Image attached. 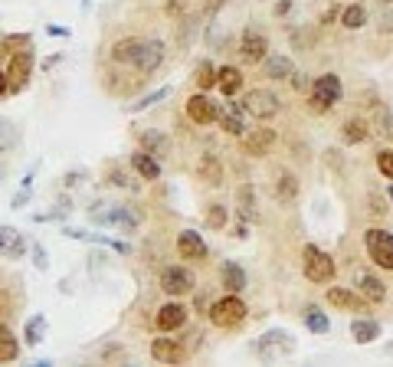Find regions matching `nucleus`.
Instances as JSON below:
<instances>
[{"instance_id":"22","label":"nucleus","mask_w":393,"mask_h":367,"mask_svg":"<svg viewBox=\"0 0 393 367\" xmlns=\"http://www.w3.org/2000/svg\"><path fill=\"white\" fill-rule=\"evenodd\" d=\"M217 85L223 89V95H236V92L243 89V76H240V69L223 66V69H220V79H217Z\"/></svg>"},{"instance_id":"16","label":"nucleus","mask_w":393,"mask_h":367,"mask_svg":"<svg viewBox=\"0 0 393 367\" xmlns=\"http://www.w3.org/2000/svg\"><path fill=\"white\" fill-rule=\"evenodd\" d=\"M131 164H135V171H138L144 181H158V177H161V164L154 161V154H151L148 148L135 151V154H131Z\"/></svg>"},{"instance_id":"39","label":"nucleus","mask_w":393,"mask_h":367,"mask_svg":"<svg viewBox=\"0 0 393 367\" xmlns=\"http://www.w3.org/2000/svg\"><path fill=\"white\" fill-rule=\"evenodd\" d=\"M190 7V0H167V13H184Z\"/></svg>"},{"instance_id":"14","label":"nucleus","mask_w":393,"mask_h":367,"mask_svg":"<svg viewBox=\"0 0 393 367\" xmlns=\"http://www.w3.org/2000/svg\"><path fill=\"white\" fill-rule=\"evenodd\" d=\"M177 252H181L184 259H203V256H207V243L200 240V233L184 229V233L177 236Z\"/></svg>"},{"instance_id":"40","label":"nucleus","mask_w":393,"mask_h":367,"mask_svg":"<svg viewBox=\"0 0 393 367\" xmlns=\"http://www.w3.org/2000/svg\"><path fill=\"white\" fill-rule=\"evenodd\" d=\"M108 184H118V187H125V174H122V171H112V174H108Z\"/></svg>"},{"instance_id":"13","label":"nucleus","mask_w":393,"mask_h":367,"mask_svg":"<svg viewBox=\"0 0 393 367\" xmlns=\"http://www.w3.org/2000/svg\"><path fill=\"white\" fill-rule=\"evenodd\" d=\"M184 321H187V309L177 305V302H167V305L158 309V328H161V332H177Z\"/></svg>"},{"instance_id":"35","label":"nucleus","mask_w":393,"mask_h":367,"mask_svg":"<svg viewBox=\"0 0 393 367\" xmlns=\"http://www.w3.org/2000/svg\"><path fill=\"white\" fill-rule=\"evenodd\" d=\"M43 332H47V321H43V318H30V321H26V341H30V344L40 341Z\"/></svg>"},{"instance_id":"26","label":"nucleus","mask_w":393,"mask_h":367,"mask_svg":"<svg viewBox=\"0 0 393 367\" xmlns=\"http://www.w3.org/2000/svg\"><path fill=\"white\" fill-rule=\"evenodd\" d=\"M138 46H141V40H122V43L112 46V59H115V63H135Z\"/></svg>"},{"instance_id":"44","label":"nucleus","mask_w":393,"mask_h":367,"mask_svg":"<svg viewBox=\"0 0 393 367\" xmlns=\"http://www.w3.org/2000/svg\"><path fill=\"white\" fill-rule=\"evenodd\" d=\"M387 3H393V0H387Z\"/></svg>"},{"instance_id":"9","label":"nucleus","mask_w":393,"mask_h":367,"mask_svg":"<svg viewBox=\"0 0 393 367\" xmlns=\"http://www.w3.org/2000/svg\"><path fill=\"white\" fill-rule=\"evenodd\" d=\"M187 115H190V122H196V125H210L217 118V105L210 102L207 95H190L187 99Z\"/></svg>"},{"instance_id":"31","label":"nucleus","mask_w":393,"mask_h":367,"mask_svg":"<svg viewBox=\"0 0 393 367\" xmlns=\"http://www.w3.org/2000/svg\"><path fill=\"white\" fill-rule=\"evenodd\" d=\"M305 325H308L315 334H328V328H331V325H328V318H324L318 309H308V311H305Z\"/></svg>"},{"instance_id":"42","label":"nucleus","mask_w":393,"mask_h":367,"mask_svg":"<svg viewBox=\"0 0 393 367\" xmlns=\"http://www.w3.org/2000/svg\"><path fill=\"white\" fill-rule=\"evenodd\" d=\"M335 17H337V10H328V13H324V17H321V23H324V26H328V23L335 20Z\"/></svg>"},{"instance_id":"3","label":"nucleus","mask_w":393,"mask_h":367,"mask_svg":"<svg viewBox=\"0 0 393 367\" xmlns=\"http://www.w3.org/2000/svg\"><path fill=\"white\" fill-rule=\"evenodd\" d=\"M243 318H246V305L236 295L220 298V302L210 305V321H213L217 328H233V325H240Z\"/></svg>"},{"instance_id":"6","label":"nucleus","mask_w":393,"mask_h":367,"mask_svg":"<svg viewBox=\"0 0 393 367\" xmlns=\"http://www.w3.org/2000/svg\"><path fill=\"white\" fill-rule=\"evenodd\" d=\"M240 105L246 108V115H253V118H262V122H266V118H272V115L278 112L276 92H269V89H253Z\"/></svg>"},{"instance_id":"2","label":"nucleus","mask_w":393,"mask_h":367,"mask_svg":"<svg viewBox=\"0 0 393 367\" xmlns=\"http://www.w3.org/2000/svg\"><path fill=\"white\" fill-rule=\"evenodd\" d=\"M30 69H33V53H30V49H20V53L7 63V72H3V95L24 89L26 79H30Z\"/></svg>"},{"instance_id":"32","label":"nucleus","mask_w":393,"mask_h":367,"mask_svg":"<svg viewBox=\"0 0 393 367\" xmlns=\"http://www.w3.org/2000/svg\"><path fill=\"white\" fill-rule=\"evenodd\" d=\"M141 141H144V148H148L154 158H164V154L171 151V145H167L161 135H141Z\"/></svg>"},{"instance_id":"17","label":"nucleus","mask_w":393,"mask_h":367,"mask_svg":"<svg viewBox=\"0 0 393 367\" xmlns=\"http://www.w3.org/2000/svg\"><path fill=\"white\" fill-rule=\"evenodd\" d=\"M328 305L347 309V311H360L364 309V298H360L358 292H347V288H328Z\"/></svg>"},{"instance_id":"43","label":"nucleus","mask_w":393,"mask_h":367,"mask_svg":"<svg viewBox=\"0 0 393 367\" xmlns=\"http://www.w3.org/2000/svg\"><path fill=\"white\" fill-rule=\"evenodd\" d=\"M387 351H390V354H393V344H387Z\"/></svg>"},{"instance_id":"36","label":"nucleus","mask_w":393,"mask_h":367,"mask_svg":"<svg viewBox=\"0 0 393 367\" xmlns=\"http://www.w3.org/2000/svg\"><path fill=\"white\" fill-rule=\"evenodd\" d=\"M240 210H243V217H253V204H256V197H253V187H240Z\"/></svg>"},{"instance_id":"15","label":"nucleus","mask_w":393,"mask_h":367,"mask_svg":"<svg viewBox=\"0 0 393 367\" xmlns=\"http://www.w3.org/2000/svg\"><path fill=\"white\" fill-rule=\"evenodd\" d=\"M266 49H269L266 36L246 33V36H243V43H240V59L253 66V63H259V59H266Z\"/></svg>"},{"instance_id":"19","label":"nucleus","mask_w":393,"mask_h":367,"mask_svg":"<svg viewBox=\"0 0 393 367\" xmlns=\"http://www.w3.org/2000/svg\"><path fill=\"white\" fill-rule=\"evenodd\" d=\"M246 108L243 105H240V108H233V105H226V108H223L220 112V125L226 128V131H230V135H243L246 131Z\"/></svg>"},{"instance_id":"20","label":"nucleus","mask_w":393,"mask_h":367,"mask_svg":"<svg viewBox=\"0 0 393 367\" xmlns=\"http://www.w3.org/2000/svg\"><path fill=\"white\" fill-rule=\"evenodd\" d=\"M351 334H354L358 344H370L374 338H381V325L370 318H358V321H351Z\"/></svg>"},{"instance_id":"7","label":"nucleus","mask_w":393,"mask_h":367,"mask_svg":"<svg viewBox=\"0 0 393 367\" xmlns=\"http://www.w3.org/2000/svg\"><path fill=\"white\" fill-rule=\"evenodd\" d=\"M161 59H164V46L158 43V40H141L138 56H135V63H131V66L148 76V72H154V69L161 66Z\"/></svg>"},{"instance_id":"1","label":"nucleus","mask_w":393,"mask_h":367,"mask_svg":"<svg viewBox=\"0 0 393 367\" xmlns=\"http://www.w3.org/2000/svg\"><path fill=\"white\" fill-rule=\"evenodd\" d=\"M312 108L315 112H328V108H335L337 102H341V79L337 76H318L315 79V85H312Z\"/></svg>"},{"instance_id":"25","label":"nucleus","mask_w":393,"mask_h":367,"mask_svg":"<svg viewBox=\"0 0 393 367\" xmlns=\"http://www.w3.org/2000/svg\"><path fill=\"white\" fill-rule=\"evenodd\" d=\"M358 282H360V292H364L367 302H383V295H387V292H383V282H377V279L367 272H360Z\"/></svg>"},{"instance_id":"23","label":"nucleus","mask_w":393,"mask_h":367,"mask_svg":"<svg viewBox=\"0 0 393 367\" xmlns=\"http://www.w3.org/2000/svg\"><path fill=\"white\" fill-rule=\"evenodd\" d=\"M341 135H344L347 145H360V141H367V125L360 118H347L341 125Z\"/></svg>"},{"instance_id":"21","label":"nucleus","mask_w":393,"mask_h":367,"mask_svg":"<svg viewBox=\"0 0 393 367\" xmlns=\"http://www.w3.org/2000/svg\"><path fill=\"white\" fill-rule=\"evenodd\" d=\"M108 223H115V227H122L125 233H135L138 229V223H141V217L131 210V206H118V210H112L108 213Z\"/></svg>"},{"instance_id":"24","label":"nucleus","mask_w":393,"mask_h":367,"mask_svg":"<svg viewBox=\"0 0 393 367\" xmlns=\"http://www.w3.org/2000/svg\"><path fill=\"white\" fill-rule=\"evenodd\" d=\"M223 286L230 288V292H243L246 288V272L236 263H226L223 266Z\"/></svg>"},{"instance_id":"10","label":"nucleus","mask_w":393,"mask_h":367,"mask_svg":"<svg viewBox=\"0 0 393 367\" xmlns=\"http://www.w3.org/2000/svg\"><path fill=\"white\" fill-rule=\"evenodd\" d=\"M292 348H295V341H292L285 332H269L266 338L259 341V354L269 361V357H276V354H289Z\"/></svg>"},{"instance_id":"11","label":"nucleus","mask_w":393,"mask_h":367,"mask_svg":"<svg viewBox=\"0 0 393 367\" xmlns=\"http://www.w3.org/2000/svg\"><path fill=\"white\" fill-rule=\"evenodd\" d=\"M272 145H276V131H272V128H256V131H249V138L243 141L246 154H256V158L269 154Z\"/></svg>"},{"instance_id":"27","label":"nucleus","mask_w":393,"mask_h":367,"mask_svg":"<svg viewBox=\"0 0 393 367\" xmlns=\"http://www.w3.org/2000/svg\"><path fill=\"white\" fill-rule=\"evenodd\" d=\"M341 23H344L347 30H360V26L367 23V10H364L360 3H351V7L341 13Z\"/></svg>"},{"instance_id":"12","label":"nucleus","mask_w":393,"mask_h":367,"mask_svg":"<svg viewBox=\"0 0 393 367\" xmlns=\"http://www.w3.org/2000/svg\"><path fill=\"white\" fill-rule=\"evenodd\" d=\"M151 354H154V361H161V364H181L184 361V348L174 341V338H158V341L151 344Z\"/></svg>"},{"instance_id":"41","label":"nucleus","mask_w":393,"mask_h":367,"mask_svg":"<svg viewBox=\"0 0 393 367\" xmlns=\"http://www.w3.org/2000/svg\"><path fill=\"white\" fill-rule=\"evenodd\" d=\"M292 85H295V89H308V79H305V76H295V79H292Z\"/></svg>"},{"instance_id":"37","label":"nucleus","mask_w":393,"mask_h":367,"mask_svg":"<svg viewBox=\"0 0 393 367\" xmlns=\"http://www.w3.org/2000/svg\"><path fill=\"white\" fill-rule=\"evenodd\" d=\"M377 168H381V174H387L393 181V151H381L377 154Z\"/></svg>"},{"instance_id":"38","label":"nucleus","mask_w":393,"mask_h":367,"mask_svg":"<svg viewBox=\"0 0 393 367\" xmlns=\"http://www.w3.org/2000/svg\"><path fill=\"white\" fill-rule=\"evenodd\" d=\"M167 92H171V89H158V92H151V95H144V99H141V102L135 105V112H138V108H151L154 102H161V99L167 95Z\"/></svg>"},{"instance_id":"45","label":"nucleus","mask_w":393,"mask_h":367,"mask_svg":"<svg viewBox=\"0 0 393 367\" xmlns=\"http://www.w3.org/2000/svg\"><path fill=\"white\" fill-rule=\"evenodd\" d=\"M390 197H393V190H390Z\"/></svg>"},{"instance_id":"4","label":"nucleus","mask_w":393,"mask_h":367,"mask_svg":"<svg viewBox=\"0 0 393 367\" xmlns=\"http://www.w3.org/2000/svg\"><path fill=\"white\" fill-rule=\"evenodd\" d=\"M305 275L312 282H331L335 279V259L318 246H305Z\"/></svg>"},{"instance_id":"30","label":"nucleus","mask_w":393,"mask_h":367,"mask_svg":"<svg viewBox=\"0 0 393 367\" xmlns=\"http://www.w3.org/2000/svg\"><path fill=\"white\" fill-rule=\"evenodd\" d=\"M226 220H230V213H226V206H223V204H210L207 206V227L223 229V227H226Z\"/></svg>"},{"instance_id":"28","label":"nucleus","mask_w":393,"mask_h":367,"mask_svg":"<svg viewBox=\"0 0 393 367\" xmlns=\"http://www.w3.org/2000/svg\"><path fill=\"white\" fill-rule=\"evenodd\" d=\"M266 76L269 79H285V76H295V69H292V63L285 56H276L266 63Z\"/></svg>"},{"instance_id":"34","label":"nucleus","mask_w":393,"mask_h":367,"mask_svg":"<svg viewBox=\"0 0 393 367\" xmlns=\"http://www.w3.org/2000/svg\"><path fill=\"white\" fill-rule=\"evenodd\" d=\"M278 197H282L285 204H289L292 197H295V177H292L289 171H282V174H278Z\"/></svg>"},{"instance_id":"33","label":"nucleus","mask_w":393,"mask_h":367,"mask_svg":"<svg viewBox=\"0 0 393 367\" xmlns=\"http://www.w3.org/2000/svg\"><path fill=\"white\" fill-rule=\"evenodd\" d=\"M217 79H220V72H213V66H210V63H200V66H196V85H200V89L217 85Z\"/></svg>"},{"instance_id":"8","label":"nucleus","mask_w":393,"mask_h":367,"mask_svg":"<svg viewBox=\"0 0 393 367\" xmlns=\"http://www.w3.org/2000/svg\"><path fill=\"white\" fill-rule=\"evenodd\" d=\"M190 286H194V279H190V272L181 269V266H171V269L161 272V288L167 295H184V292H190Z\"/></svg>"},{"instance_id":"5","label":"nucleus","mask_w":393,"mask_h":367,"mask_svg":"<svg viewBox=\"0 0 393 367\" xmlns=\"http://www.w3.org/2000/svg\"><path fill=\"white\" fill-rule=\"evenodd\" d=\"M364 243H367V252L374 263L383 266V269H393V236L387 229H367Z\"/></svg>"},{"instance_id":"18","label":"nucleus","mask_w":393,"mask_h":367,"mask_svg":"<svg viewBox=\"0 0 393 367\" xmlns=\"http://www.w3.org/2000/svg\"><path fill=\"white\" fill-rule=\"evenodd\" d=\"M196 174H200L207 184H213V187L223 184V164L217 161V154H203V158L196 161Z\"/></svg>"},{"instance_id":"29","label":"nucleus","mask_w":393,"mask_h":367,"mask_svg":"<svg viewBox=\"0 0 393 367\" xmlns=\"http://www.w3.org/2000/svg\"><path fill=\"white\" fill-rule=\"evenodd\" d=\"M13 357H17V341H13L10 328H3V332H0V361L10 364Z\"/></svg>"}]
</instances>
